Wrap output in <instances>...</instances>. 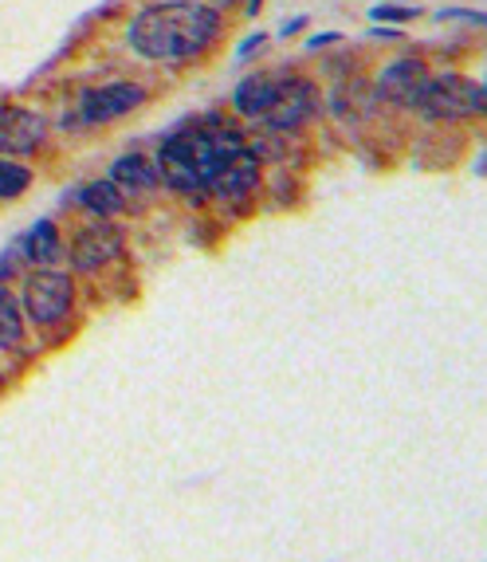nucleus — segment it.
<instances>
[{"label":"nucleus","instance_id":"1","mask_svg":"<svg viewBox=\"0 0 487 562\" xmlns=\"http://www.w3.org/2000/svg\"><path fill=\"white\" fill-rule=\"evenodd\" d=\"M220 36V12L201 0H166L131 20V47L154 64H178Z\"/></svg>","mask_w":487,"mask_h":562},{"label":"nucleus","instance_id":"2","mask_svg":"<svg viewBox=\"0 0 487 562\" xmlns=\"http://www.w3.org/2000/svg\"><path fill=\"white\" fill-rule=\"evenodd\" d=\"M240 150V138L220 126H189V131L173 134L161 142L158 150V173L169 189H178L185 198H205L213 189L216 173L225 169V161Z\"/></svg>","mask_w":487,"mask_h":562},{"label":"nucleus","instance_id":"3","mask_svg":"<svg viewBox=\"0 0 487 562\" xmlns=\"http://www.w3.org/2000/svg\"><path fill=\"white\" fill-rule=\"evenodd\" d=\"M412 106L429 119H472V114H484L487 91L468 76H437L421 87Z\"/></svg>","mask_w":487,"mask_h":562},{"label":"nucleus","instance_id":"4","mask_svg":"<svg viewBox=\"0 0 487 562\" xmlns=\"http://www.w3.org/2000/svg\"><path fill=\"white\" fill-rule=\"evenodd\" d=\"M71 300H76V283L71 276L52 272V268H39L24 280V300H20V311L24 319L39 323V327H52L71 311Z\"/></svg>","mask_w":487,"mask_h":562},{"label":"nucleus","instance_id":"5","mask_svg":"<svg viewBox=\"0 0 487 562\" xmlns=\"http://www.w3.org/2000/svg\"><path fill=\"white\" fill-rule=\"evenodd\" d=\"M146 91L138 83H111V87H94V91L83 94V103H79V122L94 126V122H111L122 119V114H131L141 106Z\"/></svg>","mask_w":487,"mask_h":562},{"label":"nucleus","instance_id":"6","mask_svg":"<svg viewBox=\"0 0 487 562\" xmlns=\"http://www.w3.org/2000/svg\"><path fill=\"white\" fill-rule=\"evenodd\" d=\"M310 114H315V87L307 79H280L272 106L263 111V122L275 131H291V126L307 122Z\"/></svg>","mask_w":487,"mask_h":562},{"label":"nucleus","instance_id":"7","mask_svg":"<svg viewBox=\"0 0 487 562\" xmlns=\"http://www.w3.org/2000/svg\"><path fill=\"white\" fill-rule=\"evenodd\" d=\"M47 126L36 111H24V106H0V154H12V158H24L44 142Z\"/></svg>","mask_w":487,"mask_h":562},{"label":"nucleus","instance_id":"8","mask_svg":"<svg viewBox=\"0 0 487 562\" xmlns=\"http://www.w3.org/2000/svg\"><path fill=\"white\" fill-rule=\"evenodd\" d=\"M122 252V233L111 225V221H99V225L83 228L71 244V263H76L79 272H94V268H103L106 260Z\"/></svg>","mask_w":487,"mask_h":562},{"label":"nucleus","instance_id":"9","mask_svg":"<svg viewBox=\"0 0 487 562\" xmlns=\"http://www.w3.org/2000/svg\"><path fill=\"white\" fill-rule=\"evenodd\" d=\"M256 186H260V161H256V154L236 150L233 158L225 161V169L216 173L213 193L225 201V205H244V201L252 198Z\"/></svg>","mask_w":487,"mask_h":562},{"label":"nucleus","instance_id":"10","mask_svg":"<svg viewBox=\"0 0 487 562\" xmlns=\"http://www.w3.org/2000/svg\"><path fill=\"white\" fill-rule=\"evenodd\" d=\"M424 83H429V71H424L421 59H397L377 79V94L394 106H412Z\"/></svg>","mask_w":487,"mask_h":562},{"label":"nucleus","instance_id":"11","mask_svg":"<svg viewBox=\"0 0 487 562\" xmlns=\"http://www.w3.org/2000/svg\"><path fill=\"white\" fill-rule=\"evenodd\" d=\"M158 161L141 158V154H126L111 166V186L118 193H150V189H158Z\"/></svg>","mask_w":487,"mask_h":562},{"label":"nucleus","instance_id":"12","mask_svg":"<svg viewBox=\"0 0 487 562\" xmlns=\"http://www.w3.org/2000/svg\"><path fill=\"white\" fill-rule=\"evenodd\" d=\"M275 87H280V76H248L233 94L236 111L248 114V119H263V111L275 99Z\"/></svg>","mask_w":487,"mask_h":562},{"label":"nucleus","instance_id":"13","mask_svg":"<svg viewBox=\"0 0 487 562\" xmlns=\"http://www.w3.org/2000/svg\"><path fill=\"white\" fill-rule=\"evenodd\" d=\"M59 252H64V244H59V228L52 225V221H39V225L24 236V256H29L32 263H39V268H52V263L59 260Z\"/></svg>","mask_w":487,"mask_h":562},{"label":"nucleus","instance_id":"14","mask_svg":"<svg viewBox=\"0 0 487 562\" xmlns=\"http://www.w3.org/2000/svg\"><path fill=\"white\" fill-rule=\"evenodd\" d=\"M24 342V311L9 288H0V347L16 350Z\"/></svg>","mask_w":487,"mask_h":562},{"label":"nucleus","instance_id":"15","mask_svg":"<svg viewBox=\"0 0 487 562\" xmlns=\"http://www.w3.org/2000/svg\"><path fill=\"white\" fill-rule=\"evenodd\" d=\"M83 205L99 216H114V213H122V193L111 181H94V186L83 189Z\"/></svg>","mask_w":487,"mask_h":562},{"label":"nucleus","instance_id":"16","mask_svg":"<svg viewBox=\"0 0 487 562\" xmlns=\"http://www.w3.org/2000/svg\"><path fill=\"white\" fill-rule=\"evenodd\" d=\"M32 186V169L16 161H0V198H20Z\"/></svg>","mask_w":487,"mask_h":562},{"label":"nucleus","instance_id":"17","mask_svg":"<svg viewBox=\"0 0 487 562\" xmlns=\"http://www.w3.org/2000/svg\"><path fill=\"white\" fill-rule=\"evenodd\" d=\"M374 16L377 20H394V24H405V20H417L421 12H417V9H389V4H377Z\"/></svg>","mask_w":487,"mask_h":562},{"label":"nucleus","instance_id":"18","mask_svg":"<svg viewBox=\"0 0 487 562\" xmlns=\"http://www.w3.org/2000/svg\"><path fill=\"white\" fill-rule=\"evenodd\" d=\"M260 40H263V36H252V40H244V44H240V59L248 56V52H252V47L260 44Z\"/></svg>","mask_w":487,"mask_h":562}]
</instances>
